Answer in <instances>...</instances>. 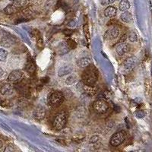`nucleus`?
<instances>
[{
    "label": "nucleus",
    "instance_id": "nucleus-1",
    "mask_svg": "<svg viewBox=\"0 0 152 152\" xmlns=\"http://www.w3.org/2000/svg\"><path fill=\"white\" fill-rule=\"evenodd\" d=\"M97 77H98V73L97 70L94 66H87L85 68V71L82 73L81 78L84 83L88 86H93L97 82Z\"/></svg>",
    "mask_w": 152,
    "mask_h": 152
},
{
    "label": "nucleus",
    "instance_id": "nucleus-2",
    "mask_svg": "<svg viewBox=\"0 0 152 152\" xmlns=\"http://www.w3.org/2000/svg\"><path fill=\"white\" fill-rule=\"evenodd\" d=\"M68 120V113L66 111H61L56 115L53 120V127L56 130H61L65 128Z\"/></svg>",
    "mask_w": 152,
    "mask_h": 152
},
{
    "label": "nucleus",
    "instance_id": "nucleus-3",
    "mask_svg": "<svg viewBox=\"0 0 152 152\" xmlns=\"http://www.w3.org/2000/svg\"><path fill=\"white\" fill-rule=\"evenodd\" d=\"M64 96L62 92L56 91L50 94L48 97V104L52 107H57L60 106L64 100Z\"/></svg>",
    "mask_w": 152,
    "mask_h": 152
},
{
    "label": "nucleus",
    "instance_id": "nucleus-4",
    "mask_svg": "<svg viewBox=\"0 0 152 152\" xmlns=\"http://www.w3.org/2000/svg\"><path fill=\"white\" fill-rule=\"evenodd\" d=\"M126 138V132L125 131H119L117 132L114 133L112 137L110 138V143L113 147H118L124 142Z\"/></svg>",
    "mask_w": 152,
    "mask_h": 152
},
{
    "label": "nucleus",
    "instance_id": "nucleus-5",
    "mask_svg": "<svg viewBox=\"0 0 152 152\" xmlns=\"http://www.w3.org/2000/svg\"><path fill=\"white\" fill-rule=\"evenodd\" d=\"M93 108L97 113L104 114L107 113L109 109V105L104 100H97L93 104Z\"/></svg>",
    "mask_w": 152,
    "mask_h": 152
},
{
    "label": "nucleus",
    "instance_id": "nucleus-6",
    "mask_svg": "<svg viewBox=\"0 0 152 152\" xmlns=\"http://www.w3.org/2000/svg\"><path fill=\"white\" fill-rule=\"evenodd\" d=\"M135 64H136V59H135V57H129L128 59H126L125 60V62L123 63L121 70L123 72H130L131 70H132L134 69V67L135 66Z\"/></svg>",
    "mask_w": 152,
    "mask_h": 152
},
{
    "label": "nucleus",
    "instance_id": "nucleus-7",
    "mask_svg": "<svg viewBox=\"0 0 152 152\" xmlns=\"http://www.w3.org/2000/svg\"><path fill=\"white\" fill-rule=\"evenodd\" d=\"M120 33V30L117 27H113L104 33V39L107 40H112L118 37Z\"/></svg>",
    "mask_w": 152,
    "mask_h": 152
},
{
    "label": "nucleus",
    "instance_id": "nucleus-8",
    "mask_svg": "<svg viewBox=\"0 0 152 152\" xmlns=\"http://www.w3.org/2000/svg\"><path fill=\"white\" fill-rule=\"evenodd\" d=\"M129 45L126 41L119 42L116 47V52L119 56H123L129 52Z\"/></svg>",
    "mask_w": 152,
    "mask_h": 152
},
{
    "label": "nucleus",
    "instance_id": "nucleus-9",
    "mask_svg": "<svg viewBox=\"0 0 152 152\" xmlns=\"http://www.w3.org/2000/svg\"><path fill=\"white\" fill-rule=\"evenodd\" d=\"M23 77V72L20 69L12 71L8 76V81L10 82H18Z\"/></svg>",
    "mask_w": 152,
    "mask_h": 152
},
{
    "label": "nucleus",
    "instance_id": "nucleus-10",
    "mask_svg": "<svg viewBox=\"0 0 152 152\" xmlns=\"http://www.w3.org/2000/svg\"><path fill=\"white\" fill-rule=\"evenodd\" d=\"M21 7V5L16 2H12V4L8 5L4 9L3 12H5L6 15H12L17 12L19 10V9Z\"/></svg>",
    "mask_w": 152,
    "mask_h": 152
},
{
    "label": "nucleus",
    "instance_id": "nucleus-11",
    "mask_svg": "<svg viewBox=\"0 0 152 152\" xmlns=\"http://www.w3.org/2000/svg\"><path fill=\"white\" fill-rule=\"evenodd\" d=\"M46 116V110L43 107H37L36 110L34 112V117L37 121H41L43 120Z\"/></svg>",
    "mask_w": 152,
    "mask_h": 152
},
{
    "label": "nucleus",
    "instance_id": "nucleus-12",
    "mask_svg": "<svg viewBox=\"0 0 152 152\" xmlns=\"http://www.w3.org/2000/svg\"><path fill=\"white\" fill-rule=\"evenodd\" d=\"M70 50H71V49L69 47L67 41L61 42L59 44V46H58V53L60 56L68 53Z\"/></svg>",
    "mask_w": 152,
    "mask_h": 152
},
{
    "label": "nucleus",
    "instance_id": "nucleus-13",
    "mask_svg": "<svg viewBox=\"0 0 152 152\" xmlns=\"http://www.w3.org/2000/svg\"><path fill=\"white\" fill-rule=\"evenodd\" d=\"M0 93L4 96H9L14 93V88L11 84H5L0 89Z\"/></svg>",
    "mask_w": 152,
    "mask_h": 152
},
{
    "label": "nucleus",
    "instance_id": "nucleus-14",
    "mask_svg": "<svg viewBox=\"0 0 152 152\" xmlns=\"http://www.w3.org/2000/svg\"><path fill=\"white\" fill-rule=\"evenodd\" d=\"M104 15L107 18H114L117 14V9L115 6L110 5L107 6L104 12Z\"/></svg>",
    "mask_w": 152,
    "mask_h": 152
},
{
    "label": "nucleus",
    "instance_id": "nucleus-15",
    "mask_svg": "<svg viewBox=\"0 0 152 152\" xmlns=\"http://www.w3.org/2000/svg\"><path fill=\"white\" fill-rule=\"evenodd\" d=\"M91 64V59L89 58H87V57H85V58H81V59H78L77 61V66L79 68H86L87 66H88Z\"/></svg>",
    "mask_w": 152,
    "mask_h": 152
},
{
    "label": "nucleus",
    "instance_id": "nucleus-16",
    "mask_svg": "<svg viewBox=\"0 0 152 152\" xmlns=\"http://www.w3.org/2000/svg\"><path fill=\"white\" fill-rule=\"evenodd\" d=\"M120 20L124 23H130L132 21V15L130 12L126 11L120 15Z\"/></svg>",
    "mask_w": 152,
    "mask_h": 152
},
{
    "label": "nucleus",
    "instance_id": "nucleus-17",
    "mask_svg": "<svg viewBox=\"0 0 152 152\" xmlns=\"http://www.w3.org/2000/svg\"><path fill=\"white\" fill-rule=\"evenodd\" d=\"M130 8V3L129 0H121L119 3V9L121 12L128 11Z\"/></svg>",
    "mask_w": 152,
    "mask_h": 152
},
{
    "label": "nucleus",
    "instance_id": "nucleus-18",
    "mask_svg": "<svg viewBox=\"0 0 152 152\" xmlns=\"http://www.w3.org/2000/svg\"><path fill=\"white\" fill-rule=\"evenodd\" d=\"M72 66H64V67H62L60 69H59V72H58V75L62 77V76H64L68 74H70V73L72 72Z\"/></svg>",
    "mask_w": 152,
    "mask_h": 152
},
{
    "label": "nucleus",
    "instance_id": "nucleus-19",
    "mask_svg": "<svg viewBox=\"0 0 152 152\" xmlns=\"http://www.w3.org/2000/svg\"><path fill=\"white\" fill-rule=\"evenodd\" d=\"M12 40H11L10 38L7 37H4L2 38V40L0 41V45L2 47H5V48H8V47H10L12 45Z\"/></svg>",
    "mask_w": 152,
    "mask_h": 152
},
{
    "label": "nucleus",
    "instance_id": "nucleus-20",
    "mask_svg": "<svg viewBox=\"0 0 152 152\" xmlns=\"http://www.w3.org/2000/svg\"><path fill=\"white\" fill-rule=\"evenodd\" d=\"M8 51L3 48H0V62H5L7 59Z\"/></svg>",
    "mask_w": 152,
    "mask_h": 152
},
{
    "label": "nucleus",
    "instance_id": "nucleus-21",
    "mask_svg": "<svg viewBox=\"0 0 152 152\" xmlns=\"http://www.w3.org/2000/svg\"><path fill=\"white\" fill-rule=\"evenodd\" d=\"M128 38H129V40L130 42H136L138 40V36H137L136 33H135V31H130L129 34H128Z\"/></svg>",
    "mask_w": 152,
    "mask_h": 152
},
{
    "label": "nucleus",
    "instance_id": "nucleus-22",
    "mask_svg": "<svg viewBox=\"0 0 152 152\" xmlns=\"http://www.w3.org/2000/svg\"><path fill=\"white\" fill-rule=\"evenodd\" d=\"M76 81V77L75 75H70L66 80V84L67 85H71L74 84Z\"/></svg>",
    "mask_w": 152,
    "mask_h": 152
},
{
    "label": "nucleus",
    "instance_id": "nucleus-23",
    "mask_svg": "<svg viewBox=\"0 0 152 152\" xmlns=\"http://www.w3.org/2000/svg\"><path fill=\"white\" fill-rule=\"evenodd\" d=\"M63 94V96L64 97H66V98H69V97H71L72 96V91L66 88V89H64V91L62 92Z\"/></svg>",
    "mask_w": 152,
    "mask_h": 152
},
{
    "label": "nucleus",
    "instance_id": "nucleus-24",
    "mask_svg": "<svg viewBox=\"0 0 152 152\" xmlns=\"http://www.w3.org/2000/svg\"><path fill=\"white\" fill-rule=\"evenodd\" d=\"M115 1H116V0H101L100 3H101V5H102L103 6H108V5L113 3Z\"/></svg>",
    "mask_w": 152,
    "mask_h": 152
},
{
    "label": "nucleus",
    "instance_id": "nucleus-25",
    "mask_svg": "<svg viewBox=\"0 0 152 152\" xmlns=\"http://www.w3.org/2000/svg\"><path fill=\"white\" fill-rule=\"evenodd\" d=\"M26 69H27V72H28L30 73H32L35 71L34 65L33 63H31V62L28 63V67H26Z\"/></svg>",
    "mask_w": 152,
    "mask_h": 152
},
{
    "label": "nucleus",
    "instance_id": "nucleus-26",
    "mask_svg": "<svg viewBox=\"0 0 152 152\" xmlns=\"http://www.w3.org/2000/svg\"><path fill=\"white\" fill-rule=\"evenodd\" d=\"M67 43H68V44H69V47H70V49H71V50H73L74 48H75L76 43L75 41H73V40H67Z\"/></svg>",
    "mask_w": 152,
    "mask_h": 152
},
{
    "label": "nucleus",
    "instance_id": "nucleus-27",
    "mask_svg": "<svg viewBox=\"0 0 152 152\" xmlns=\"http://www.w3.org/2000/svg\"><path fill=\"white\" fill-rule=\"evenodd\" d=\"M136 116H138V118H142L145 116V113L144 111L139 110L136 113Z\"/></svg>",
    "mask_w": 152,
    "mask_h": 152
},
{
    "label": "nucleus",
    "instance_id": "nucleus-28",
    "mask_svg": "<svg viewBox=\"0 0 152 152\" xmlns=\"http://www.w3.org/2000/svg\"><path fill=\"white\" fill-rule=\"evenodd\" d=\"M10 1L12 2H16V3H18L21 5H23V3H24V0H10Z\"/></svg>",
    "mask_w": 152,
    "mask_h": 152
},
{
    "label": "nucleus",
    "instance_id": "nucleus-29",
    "mask_svg": "<svg viewBox=\"0 0 152 152\" xmlns=\"http://www.w3.org/2000/svg\"><path fill=\"white\" fill-rule=\"evenodd\" d=\"M97 140H98V136H94L93 138H91V143L96 142Z\"/></svg>",
    "mask_w": 152,
    "mask_h": 152
},
{
    "label": "nucleus",
    "instance_id": "nucleus-30",
    "mask_svg": "<svg viewBox=\"0 0 152 152\" xmlns=\"http://www.w3.org/2000/svg\"><path fill=\"white\" fill-rule=\"evenodd\" d=\"M4 73H5V72H4V70L2 69V68L0 67V78H2V76H3Z\"/></svg>",
    "mask_w": 152,
    "mask_h": 152
},
{
    "label": "nucleus",
    "instance_id": "nucleus-31",
    "mask_svg": "<svg viewBox=\"0 0 152 152\" xmlns=\"http://www.w3.org/2000/svg\"><path fill=\"white\" fill-rule=\"evenodd\" d=\"M149 3H150V6H152V0H149Z\"/></svg>",
    "mask_w": 152,
    "mask_h": 152
},
{
    "label": "nucleus",
    "instance_id": "nucleus-32",
    "mask_svg": "<svg viewBox=\"0 0 152 152\" xmlns=\"http://www.w3.org/2000/svg\"><path fill=\"white\" fill-rule=\"evenodd\" d=\"M2 147V142L0 141V148H1Z\"/></svg>",
    "mask_w": 152,
    "mask_h": 152
}]
</instances>
